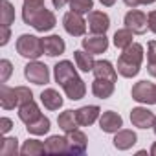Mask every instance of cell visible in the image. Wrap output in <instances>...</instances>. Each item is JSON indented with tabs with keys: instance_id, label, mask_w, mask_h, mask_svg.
I'll use <instances>...</instances> for the list:
<instances>
[{
	"instance_id": "6da1fadb",
	"label": "cell",
	"mask_w": 156,
	"mask_h": 156,
	"mask_svg": "<svg viewBox=\"0 0 156 156\" xmlns=\"http://www.w3.org/2000/svg\"><path fill=\"white\" fill-rule=\"evenodd\" d=\"M22 20L35 28L39 33H44V31H50L55 28L57 20H55V15L44 8V4L41 6H35V4H24L22 6Z\"/></svg>"
},
{
	"instance_id": "7a4b0ae2",
	"label": "cell",
	"mask_w": 156,
	"mask_h": 156,
	"mask_svg": "<svg viewBox=\"0 0 156 156\" xmlns=\"http://www.w3.org/2000/svg\"><path fill=\"white\" fill-rule=\"evenodd\" d=\"M141 62H143V46L138 42H132L129 48L123 50V53L118 59V73L121 77L130 79V77L138 75Z\"/></svg>"
},
{
	"instance_id": "3957f363",
	"label": "cell",
	"mask_w": 156,
	"mask_h": 156,
	"mask_svg": "<svg viewBox=\"0 0 156 156\" xmlns=\"http://www.w3.org/2000/svg\"><path fill=\"white\" fill-rule=\"evenodd\" d=\"M17 51L20 57L30 59V61H37L42 53H44V46H42V39L35 37V35H20L17 39Z\"/></svg>"
},
{
	"instance_id": "277c9868",
	"label": "cell",
	"mask_w": 156,
	"mask_h": 156,
	"mask_svg": "<svg viewBox=\"0 0 156 156\" xmlns=\"http://www.w3.org/2000/svg\"><path fill=\"white\" fill-rule=\"evenodd\" d=\"M24 75L30 83L39 85V87L50 83V68L41 61H30L24 66Z\"/></svg>"
},
{
	"instance_id": "5b68a950",
	"label": "cell",
	"mask_w": 156,
	"mask_h": 156,
	"mask_svg": "<svg viewBox=\"0 0 156 156\" xmlns=\"http://www.w3.org/2000/svg\"><path fill=\"white\" fill-rule=\"evenodd\" d=\"M62 26H64V30H66L68 35H72V37H83L87 33V26L88 24H87V20L83 19L81 13L68 11L62 17Z\"/></svg>"
},
{
	"instance_id": "8992f818",
	"label": "cell",
	"mask_w": 156,
	"mask_h": 156,
	"mask_svg": "<svg viewBox=\"0 0 156 156\" xmlns=\"http://www.w3.org/2000/svg\"><path fill=\"white\" fill-rule=\"evenodd\" d=\"M132 99L141 105H152L156 103V85L151 81H138L132 87Z\"/></svg>"
},
{
	"instance_id": "52a82bcc",
	"label": "cell",
	"mask_w": 156,
	"mask_h": 156,
	"mask_svg": "<svg viewBox=\"0 0 156 156\" xmlns=\"http://www.w3.org/2000/svg\"><path fill=\"white\" fill-rule=\"evenodd\" d=\"M125 28L132 30L134 35H143L149 28V22H147V15L136 8H132L127 15H125Z\"/></svg>"
},
{
	"instance_id": "ba28073f",
	"label": "cell",
	"mask_w": 156,
	"mask_h": 156,
	"mask_svg": "<svg viewBox=\"0 0 156 156\" xmlns=\"http://www.w3.org/2000/svg\"><path fill=\"white\" fill-rule=\"evenodd\" d=\"M87 24H88L90 33L105 35L108 31V28H110V19L103 11H90L88 13V19H87Z\"/></svg>"
},
{
	"instance_id": "9c48e42d",
	"label": "cell",
	"mask_w": 156,
	"mask_h": 156,
	"mask_svg": "<svg viewBox=\"0 0 156 156\" xmlns=\"http://www.w3.org/2000/svg\"><path fill=\"white\" fill-rule=\"evenodd\" d=\"M123 127V118L114 112V110H107L99 116V129L107 134H116L119 129Z\"/></svg>"
},
{
	"instance_id": "30bf717a",
	"label": "cell",
	"mask_w": 156,
	"mask_h": 156,
	"mask_svg": "<svg viewBox=\"0 0 156 156\" xmlns=\"http://www.w3.org/2000/svg\"><path fill=\"white\" fill-rule=\"evenodd\" d=\"M66 141H68V152L70 154H83L87 151V134L79 129H75L72 132H66Z\"/></svg>"
},
{
	"instance_id": "8fae6325",
	"label": "cell",
	"mask_w": 156,
	"mask_h": 156,
	"mask_svg": "<svg viewBox=\"0 0 156 156\" xmlns=\"http://www.w3.org/2000/svg\"><path fill=\"white\" fill-rule=\"evenodd\" d=\"M62 90H64V94H66L68 99L79 101V99H83L85 94H87V85H85V81L81 79V77L77 75V77H73V79H70L68 83L62 85Z\"/></svg>"
},
{
	"instance_id": "7c38bea8",
	"label": "cell",
	"mask_w": 156,
	"mask_h": 156,
	"mask_svg": "<svg viewBox=\"0 0 156 156\" xmlns=\"http://www.w3.org/2000/svg\"><path fill=\"white\" fill-rule=\"evenodd\" d=\"M154 119H156V116L149 108H145V107H136V108L130 110V121L138 129H149V127H152Z\"/></svg>"
},
{
	"instance_id": "4fadbf2b",
	"label": "cell",
	"mask_w": 156,
	"mask_h": 156,
	"mask_svg": "<svg viewBox=\"0 0 156 156\" xmlns=\"http://www.w3.org/2000/svg\"><path fill=\"white\" fill-rule=\"evenodd\" d=\"M81 44H83V50H87L88 53L99 55V53L107 51V48H108V39H107L105 35H96V33H92L90 37H85Z\"/></svg>"
},
{
	"instance_id": "5bb4252c",
	"label": "cell",
	"mask_w": 156,
	"mask_h": 156,
	"mask_svg": "<svg viewBox=\"0 0 156 156\" xmlns=\"http://www.w3.org/2000/svg\"><path fill=\"white\" fill-rule=\"evenodd\" d=\"M53 77H55V81L61 87L64 83H68L70 79H73V77H77V72L73 68V62H70V61H59L53 66Z\"/></svg>"
},
{
	"instance_id": "9a60e30c",
	"label": "cell",
	"mask_w": 156,
	"mask_h": 156,
	"mask_svg": "<svg viewBox=\"0 0 156 156\" xmlns=\"http://www.w3.org/2000/svg\"><path fill=\"white\" fill-rule=\"evenodd\" d=\"M75 116H77V121H79L81 127H88V125L96 123V119L101 116V108L98 105H87V107L77 108Z\"/></svg>"
},
{
	"instance_id": "2e32d148",
	"label": "cell",
	"mask_w": 156,
	"mask_h": 156,
	"mask_svg": "<svg viewBox=\"0 0 156 156\" xmlns=\"http://www.w3.org/2000/svg\"><path fill=\"white\" fill-rule=\"evenodd\" d=\"M114 147L118 149V151H129L130 147H134L136 145V141H138V136H136V132L134 130H129V129H119L118 132H116V136H114Z\"/></svg>"
},
{
	"instance_id": "e0dca14e",
	"label": "cell",
	"mask_w": 156,
	"mask_h": 156,
	"mask_svg": "<svg viewBox=\"0 0 156 156\" xmlns=\"http://www.w3.org/2000/svg\"><path fill=\"white\" fill-rule=\"evenodd\" d=\"M42 46H44V53H46V55H50V57L62 55V53H64V50H66V44H64L62 37H59V35L44 37V39H42Z\"/></svg>"
},
{
	"instance_id": "ac0fdd59",
	"label": "cell",
	"mask_w": 156,
	"mask_h": 156,
	"mask_svg": "<svg viewBox=\"0 0 156 156\" xmlns=\"http://www.w3.org/2000/svg\"><path fill=\"white\" fill-rule=\"evenodd\" d=\"M114 81L110 79H101V77H96L92 83V94L99 99H108L114 94Z\"/></svg>"
},
{
	"instance_id": "d6986e66",
	"label": "cell",
	"mask_w": 156,
	"mask_h": 156,
	"mask_svg": "<svg viewBox=\"0 0 156 156\" xmlns=\"http://www.w3.org/2000/svg\"><path fill=\"white\" fill-rule=\"evenodd\" d=\"M41 116H42V114H41V108H39V105H37L33 99L19 107V118H20V121H24L26 125L33 123V121L39 119Z\"/></svg>"
},
{
	"instance_id": "ffe728a7",
	"label": "cell",
	"mask_w": 156,
	"mask_h": 156,
	"mask_svg": "<svg viewBox=\"0 0 156 156\" xmlns=\"http://www.w3.org/2000/svg\"><path fill=\"white\" fill-rule=\"evenodd\" d=\"M0 105H2L4 110H13L15 107H19L17 90L8 87L6 83H2V87H0Z\"/></svg>"
},
{
	"instance_id": "44dd1931",
	"label": "cell",
	"mask_w": 156,
	"mask_h": 156,
	"mask_svg": "<svg viewBox=\"0 0 156 156\" xmlns=\"http://www.w3.org/2000/svg\"><path fill=\"white\" fill-rule=\"evenodd\" d=\"M41 103L44 105V108L48 110H59L62 107V96L55 90V88H46L41 94Z\"/></svg>"
},
{
	"instance_id": "7402d4cb",
	"label": "cell",
	"mask_w": 156,
	"mask_h": 156,
	"mask_svg": "<svg viewBox=\"0 0 156 156\" xmlns=\"http://www.w3.org/2000/svg\"><path fill=\"white\" fill-rule=\"evenodd\" d=\"M92 73H94L96 77H101V79H110V81H114V83H116V79H118V72H116V68L112 66L110 61H96Z\"/></svg>"
},
{
	"instance_id": "603a6c76",
	"label": "cell",
	"mask_w": 156,
	"mask_h": 156,
	"mask_svg": "<svg viewBox=\"0 0 156 156\" xmlns=\"http://www.w3.org/2000/svg\"><path fill=\"white\" fill-rule=\"evenodd\" d=\"M73 59H75V64H77V68H79L81 72H92L94 70V64H96V61H94V55L92 53H88L87 50H77V51H73Z\"/></svg>"
},
{
	"instance_id": "cb8c5ba5",
	"label": "cell",
	"mask_w": 156,
	"mask_h": 156,
	"mask_svg": "<svg viewBox=\"0 0 156 156\" xmlns=\"http://www.w3.org/2000/svg\"><path fill=\"white\" fill-rule=\"evenodd\" d=\"M57 123L61 127L62 132H72L79 127V121H77V116H75V110H64L59 114L57 118Z\"/></svg>"
},
{
	"instance_id": "d4e9b609",
	"label": "cell",
	"mask_w": 156,
	"mask_h": 156,
	"mask_svg": "<svg viewBox=\"0 0 156 156\" xmlns=\"http://www.w3.org/2000/svg\"><path fill=\"white\" fill-rule=\"evenodd\" d=\"M46 151L48 154H59V152H68V141H66V136H50L46 141Z\"/></svg>"
},
{
	"instance_id": "484cf974",
	"label": "cell",
	"mask_w": 156,
	"mask_h": 156,
	"mask_svg": "<svg viewBox=\"0 0 156 156\" xmlns=\"http://www.w3.org/2000/svg\"><path fill=\"white\" fill-rule=\"evenodd\" d=\"M46 145L39 140H28L24 141V145L20 147V154L22 156H42L46 154Z\"/></svg>"
},
{
	"instance_id": "4316f807",
	"label": "cell",
	"mask_w": 156,
	"mask_h": 156,
	"mask_svg": "<svg viewBox=\"0 0 156 156\" xmlns=\"http://www.w3.org/2000/svg\"><path fill=\"white\" fill-rule=\"evenodd\" d=\"M132 39H134V31L129 28H121L114 33V46L119 50H125L132 44Z\"/></svg>"
},
{
	"instance_id": "83f0119b",
	"label": "cell",
	"mask_w": 156,
	"mask_h": 156,
	"mask_svg": "<svg viewBox=\"0 0 156 156\" xmlns=\"http://www.w3.org/2000/svg\"><path fill=\"white\" fill-rule=\"evenodd\" d=\"M28 132L33 134V136H42V134H48L50 132V119L46 116H41L39 119H35L33 123L26 125Z\"/></svg>"
},
{
	"instance_id": "f1b7e54d",
	"label": "cell",
	"mask_w": 156,
	"mask_h": 156,
	"mask_svg": "<svg viewBox=\"0 0 156 156\" xmlns=\"http://www.w3.org/2000/svg\"><path fill=\"white\" fill-rule=\"evenodd\" d=\"M0 20H2V26H11L15 22V8L9 0L0 2Z\"/></svg>"
},
{
	"instance_id": "f546056e",
	"label": "cell",
	"mask_w": 156,
	"mask_h": 156,
	"mask_svg": "<svg viewBox=\"0 0 156 156\" xmlns=\"http://www.w3.org/2000/svg\"><path fill=\"white\" fill-rule=\"evenodd\" d=\"M17 152H20L17 138H2L0 140V154L2 156H15Z\"/></svg>"
},
{
	"instance_id": "4dcf8cb0",
	"label": "cell",
	"mask_w": 156,
	"mask_h": 156,
	"mask_svg": "<svg viewBox=\"0 0 156 156\" xmlns=\"http://www.w3.org/2000/svg\"><path fill=\"white\" fill-rule=\"evenodd\" d=\"M70 9L75 13H90L94 9V0H70Z\"/></svg>"
},
{
	"instance_id": "1f68e13d",
	"label": "cell",
	"mask_w": 156,
	"mask_h": 156,
	"mask_svg": "<svg viewBox=\"0 0 156 156\" xmlns=\"http://www.w3.org/2000/svg\"><path fill=\"white\" fill-rule=\"evenodd\" d=\"M11 72H13V64H11L8 59H2V61H0V83H8Z\"/></svg>"
},
{
	"instance_id": "d6a6232c",
	"label": "cell",
	"mask_w": 156,
	"mask_h": 156,
	"mask_svg": "<svg viewBox=\"0 0 156 156\" xmlns=\"http://www.w3.org/2000/svg\"><path fill=\"white\" fill-rule=\"evenodd\" d=\"M15 90H17V98H19V107L33 99V92L28 87H15Z\"/></svg>"
},
{
	"instance_id": "836d02e7",
	"label": "cell",
	"mask_w": 156,
	"mask_h": 156,
	"mask_svg": "<svg viewBox=\"0 0 156 156\" xmlns=\"http://www.w3.org/2000/svg\"><path fill=\"white\" fill-rule=\"evenodd\" d=\"M11 39V30L9 26H2L0 28V46H6Z\"/></svg>"
},
{
	"instance_id": "e575fe53",
	"label": "cell",
	"mask_w": 156,
	"mask_h": 156,
	"mask_svg": "<svg viewBox=\"0 0 156 156\" xmlns=\"http://www.w3.org/2000/svg\"><path fill=\"white\" fill-rule=\"evenodd\" d=\"M156 61V41H151L147 44V62Z\"/></svg>"
},
{
	"instance_id": "d590c367",
	"label": "cell",
	"mask_w": 156,
	"mask_h": 156,
	"mask_svg": "<svg viewBox=\"0 0 156 156\" xmlns=\"http://www.w3.org/2000/svg\"><path fill=\"white\" fill-rule=\"evenodd\" d=\"M11 129H13V121H11L9 118H0V132H2V134H8Z\"/></svg>"
},
{
	"instance_id": "8d00e7d4",
	"label": "cell",
	"mask_w": 156,
	"mask_h": 156,
	"mask_svg": "<svg viewBox=\"0 0 156 156\" xmlns=\"http://www.w3.org/2000/svg\"><path fill=\"white\" fill-rule=\"evenodd\" d=\"M147 22H149V30L156 35V11H151L147 15Z\"/></svg>"
},
{
	"instance_id": "74e56055",
	"label": "cell",
	"mask_w": 156,
	"mask_h": 156,
	"mask_svg": "<svg viewBox=\"0 0 156 156\" xmlns=\"http://www.w3.org/2000/svg\"><path fill=\"white\" fill-rule=\"evenodd\" d=\"M147 72H149L152 77H156V61H152V62H147Z\"/></svg>"
},
{
	"instance_id": "f35d334b",
	"label": "cell",
	"mask_w": 156,
	"mask_h": 156,
	"mask_svg": "<svg viewBox=\"0 0 156 156\" xmlns=\"http://www.w3.org/2000/svg\"><path fill=\"white\" fill-rule=\"evenodd\" d=\"M51 2H53V8L61 9V8H64L66 4H70V0H51Z\"/></svg>"
},
{
	"instance_id": "ab89813d",
	"label": "cell",
	"mask_w": 156,
	"mask_h": 156,
	"mask_svg": "<svg viewBox=\"0 0 156 156\" xmlns=\"http://www.w3.org/2000/svg\"><path fill=\"white\" fill-rule=\"evenodd\" d=\"M123 2H125V6H129V8H138L141 2H140V0H123Z\"/></svg>"
},
{
	"instance_id": "60d3db41",
	"label": "cell",
	"mask_w": 156,
	"mask_h": 156,
	"mask_svg": "<svg viewBox=\"0 0 156 156\" xmlns=\"http://www.w3.org/2000/svg\"><path fill=\"white\" fill-rule=\"evenodd\" d=\"M99 2H101L105 8H110V6H114V4H116V0H99Z\"/></svg>"
},
{
	"instance_id": "b9f144b4",
	"label": "cell",
	"mask_w": 156,
	"mask_h": 156,
	"mask_svg": "<svg viewBox=\"0 0 156 156\" xmlns=\"http://www.w3.org/2000/svg\"><path fill=\"white\" fill-rule=\"evenodd\" d=\"M24 4H35V6H41V4H44V0H24Z\"/></svg>"
},
{
	"instance_id": "7bdbcfd3",
	"label": "cell",
	"mask_w": 156,
	"mask_h": 156,
	"mask_svg": "<svg viewBox=\"0 0 156 156\" xmlns=\"http://www.w3.org/2000/svg\"><path fill=\"white\" fill-rule=\"evenodd\" d=\"M140 2H141V4H145V6H149V4H154L156 0H140Z\"/></svg>"
},
{
	"instance_id": "ee69618b",
	"label": "cell",
	"mask_w": 156,
	"mask_h": 156,
	"mask_svg": "<svg viewBox=\"0 0 156 156\" xmlns=\"http://www.w3.org/2000/svg\"><path fill=\"white\" fill-rule=\"evenodd\" d=\"M151 154L156 156V143H152V147H151Z\"/></svg>"
},
{
	"instance_id": "f6af8a7d",
	"label": "cell",
	"mask_w": 156,
	"mask_h": 156,
	"mask_svg": "<svg viewBox=\"0 0 156 156\" xmlns=\"http://www.w3.org/2000/svg\"><path fill=\"white\" fill-rule=\"evenodd\" d=\"M152 130H154V134H156V119H154V123H152Z\"/></svg>"
}]
</instances>
